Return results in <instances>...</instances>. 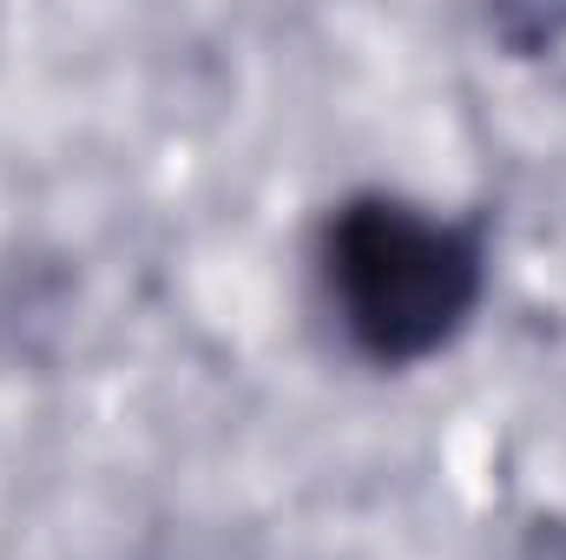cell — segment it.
Wrapping results in <instances>:
<instances>
[{"label":"cell","mask_w":566,"mask_h":560,"mask_svg":"<svg viewBox=\"0 0 566 560\" xmlns=\"http://www.w3.org/2000/svg\"><path fill=\"white\" fill-rule=\"evenodd\" d=\"M316 265L343 336L382 370H409L448 350L488 290L481 225L389 191L343 198L323 218Z\"/></svg>","instance_id":"6da1fadb"}]
</instances>
